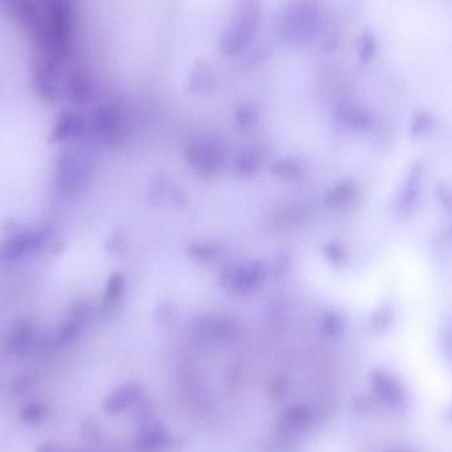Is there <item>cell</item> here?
Returning a JSON list of instances; mask_svg holds the SVG:
<instances>
[{"label":"cell","instance_id":"cell-1","mask_svg":"<svg viewBox=\"0 0 452 452\" xmlns=\"http://www.w3.org/2000/svg\"><path fill=\"white\" fill-rule=\"evenodd\" d=\"M90 175V162L76 148H65L56 158L55 185L62 194L77 193Z\"/></svg>","mask_w":452,"mask_h":452},{"label":"cell","instance_id":"cell-14","mask_svg":"<svg viewBox=\"0 0 452 452\" xmlns=\"http://www.w3.org/2000/svg\"><path fill=\"white\" fill-rule=\"evenodd\" d=\"M48 415V407L44 404L35 402L24 407L20 413V419L26 424H39Z\"/></svg>","mask_w":452,"mask_h":452},{"label":"cell","instance_id":"cell-6","mask_svg":"<svg viewBox=\"0 0 452 452\" xmlns=\"http://www.w3.org/2000/svg\"><path fill=\"white\" fill-rule=\"evenodd\" d=\"M265 274L266 271L260 263L249 262L228 268L222 275V282L229 289L238 292H246L260 286V282L265 280Z\"/></svg>","mask_w":452,"mask_h":452},{"label":"cell","instance_id":"cell-20","mask_svg":"<svg viewBox=\"0 0 452 452\" xmlns=\"http://www.w3.org/2000/svg\"><path fill=\"white\" fill-rule=\"evenodd\" d=\"M327 250L331 251L329 257H331V260H334L335 263H337V260H343V258H344V254H343L341 248L337 246L335 243H331V245L328 246Z\"/></svg>","mask_w":452,"mask_h":452},{"label":"cell","instance_id":"cell-10","mask_svg":"<svg viewBox=\"0 0 452 452\" xmlns=\"http://www.w3.org/2000/svg\"><path fill=\"white\" fill-rule=\"evenodd\" d=\"M65 90L70 101L78 106H85L93 97V87L89 78L78 70L69 72L65 81Z\"/></svg>","mask_w":452,"mask_h":452},{"label":"cell","instance_id":"cell-5","mask_svg":"<svg viewBox=\"0 0 452 452\" xmlns=\"http://www.w3.org/2000/svg\"><path fill=\"white\" fill-rule=\"evenodd\" d=\"M87 131L84 118L72 110H62L58 114L48 136L49 145H69L79 140Z\"/></svg>","mask_w":452,"mask_h":452},{"label":"cell","instance_id":"cell-8","mask_svg":"<svg viewBox=\"0 0 452 452\" xmlns=\"http://www.w3.org/2000/svg\"><path fill=\"white\" fill-rule=\"evenodd\" d=\"M92 126L102 140H114L121 133V113L109 105L98 107L92 116Z\"/></svg>","mask_w":452,"mask_h":452},{"label":"cell","instance_id":"cell-21","mask_svg":"<svg viewBox=\"0 0 452 452\" xmlns=\"http://www.w3.org/2000/svg\"><path fill=\"white\" fill-rule=\"evenodd\" d=\"M395 452H409V451H404V450H401V451H395Z\"/></svg>","mask_w":452,"mask_h":452},{"label":"cell","instance_id":"cell-9","mask_svg":"<svg viewBox=\"0 0 452 452\" xmlns=\"http://www.w3.org/2000/svg\"><path fill=\"white\" fill-rule=\"evenodd\" d=\"M187 158L193 167L202 172L216 171L222 162V154L217 145L209 142L193 143L187 151Z\"/></svg>","mask_w":452,"mask_h":452},{"label":"cell","instance_id":"cell-18","mask_svg":"<svg viewBox=\"0 0 452 452\" xmlns=\"http://www.w3.org/2000/svg\"><path fill=\"white\" fill-rule=\"evenodd\" d=\"M352 194H353L352 185H349V184L338 185L336 189L329 194V197H328V199H329V204L334 205V206L341 205V204H344Z\"/></svg>","mask_w":452,"mask_h":452},{"label":"cell","instance_id":"cell-19","mask_svg":"<svg viewBox=\"0 0 452 452\" xmlns=\"http://www.w3.org/2000/svg\"><path fill=\"white\" fill-rule=\"evenodd\" d=\"M324 327L327 329L329 335H335V334H338V331L341 329V321L335 315H329L324 320Z\"/></svg>","mask_w":452,"mask_h":452},{"label":"cell","instance_id":"cell-11","mask_svg":"<svg viewBox=\"0 0 452 452\" xmlns=\"http://www.w3.org/2000/svg\"><path fill=\"white\" fill-rule=\"evenodd\" d=\"M139 397V392L133 386H121L107 397L105 409L107 413L116 414L128 409Z\"/></svg>","mask_w":452,"mask_h":452},{"label":"cell","instance_id":"cell-15","mask_svg":"<svg viewBox=\"0 0 452 452\" xmlns=\"http://www.w3.org/2000/svg\"><path fill=\"white\" fill-rule=\"evenodd\" d=\"M123 286H125V282L119 274H113L110 277V280L107 282L106 290H105V297H104L105 306H110L111 303H114L119 299V297L122 295Z\"/></svg>","mask_w":452,"mask_h":452},{"label":"cell","instance_id":"cell-17","mask_svg":"<svg viewBox=\"0 0 452 452\" xmlns=\"http://www.w3.org/2000/svg\"><path fill=\"white\" fill-rule=\"evenodd\" d=\"M260 165V155L257 151H249L238 162V170L242 173L255 172Z\"/></svg>","mask_w":452,"mask_h":452},{"label":"cell","instance_id":"cell-12","mask_svg":"<svg viewBox=\"0 0 452 452\" xmlns=\"http://www.w3.org/2000/svg\"><path fill=\"white\" fill-rule=\"evenodd\" d=\"M189 253L197 260H216L221 257L224 250L220 245L214 242H202L192 245L189 248Z\"/></svg>","mask_w":452,"mask_h":452},{"label":"cell","instance_id":"cell-2","mask_svg":"<svg viewBox=\"0 0 452 452\" xmlns=\"http://www.w3.org/2000/svg\"><path fill=\"white\" fill-rule=\"evenodd\" d=\"M50 236L49 228L11 231L0 240V266L16 263L29 254L41 250Z\"/></svg>","mask_w":452,"mask_h":452},{"label":"cell","instance_id":"cell-7","mask_svg":"<svg viewBox=\"0 0 452 452\" xmlns=\"http://www.w3.org/2000/svg\"><path fill=\"white\" fill-rule=\"evenodd\" d=\"M36 338H38V329L35 327V324L31 323L29 320L20 319L10 328L6 338V346H7V351L12 355L24 356L28 353L29 351H32V348L36 344Z\"/></svg>","mask_w":452,"mask_h":452},{"label":"cell","instance_id":"cell-4","mask_svg":"<svg viewBox=\"0 0 452 452\" xmlns=\"http://www.w3.org/2000/svg\"><path fill=\"white\" fill-rule=\"evenodd\" d=\"M370 384L378 401H381L389 409L395 412H402L407 409L409 398L404 386L401 385L398 378L392 373L381 369L375 370L370 375Z\"/></svg>","mask_w":452,"mask_h":452},{"label":"cell","instance_id":"cell-16","mask_svg":"<svg viewBox=\"0 0 452 452\" xmlns=\"http://www.w3.org/2000/svg\"><path fill=\"white\" fill-rule=\"evenodd\" d=\"M375 48H377V44H375L373 33L366 31L363 33L361 40H360V56L363 58V61H369L370 58L373 57Z\"/></svg>","mask_w":452,"mask_h":452},{"label":"cell","instance_id":"cell-13","mask_svg":"<svg viewBox=\"0 0 452 452\" xmlns=\"http://www.w3.org/2000/svg\"><path fill=\"white\" fill-rule=\"evenodd\" d=\"M272 172L278 175L282 179L295 180V179L300 177V175L303 172V168L299 162H295L292 159H285V160H280L274 164Z\"/></svg>","mask_w":452,"mask_h":452},{"label":"cell","instance_id":"cell-3","mask_svg":"<svg viewBox=\"0 0 452 452\" xmlns=\"http://www.w3.org/2000/svg\"><path fill=\"white\" fill-rule=\"evenodd\" d=\"M60 64L55 58L49 57L47 55L38 52L32 57L31 62V76L32 85L38 92L40 97H43L48 102H56L58 98V78H60Z\"/></svg>","mask_w":452,"mask_h":452}]
</instances>
